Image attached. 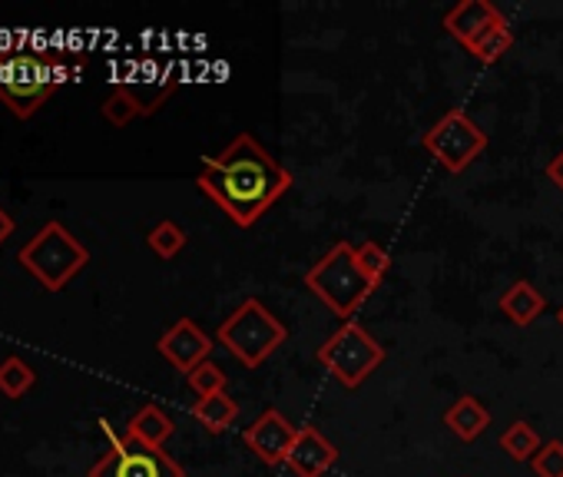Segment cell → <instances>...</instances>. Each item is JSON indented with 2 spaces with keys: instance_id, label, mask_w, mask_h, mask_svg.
Returning <instances> with one entry per match:
<instances>
[{
  "instance_id": "obj_9",
  "label": "cell",
  "mask_w": 563,
  "mask_h": 477,
  "mask_svg": "<svg viewBox=\"0 0 563 477\" xmlns=\"http://www.w3.org/2000/svg\"><path fill=\"white\" fill-rule=\"evenodd\" d=\"M299 437V428L282 414L278 408H265L245 431H242V441L245 447L268 467H282L292 454V444Z\"/></svg>"
},
{
  "instance_id": "obj_14",
  "label": "cell",
  "mask_w": 563,
  "mask_h": 477,
  "mask_svg": "<svg viewBox=\"0 0 563 477\" xmlns=\"http://www.w3.org/2000/svg\"><path fill=\"white\" fill-rule=\"evenodd\" d=\"M444 428H448L457 441L471 444V441H477V437L490 428V411H487V404H484L481 398L461 395V398L444 411Z\"/></svg>"
},
{
  "instance_id": "obj_12",
  "label": "cell",
  "mask_w": 563,
  "mask_h": 477,
  "mask_svg": "<svg viewBox=\"0 0 563 477\" xmlns=\"http://www.w3.org/2000/svg\"><path fill=\"white\" fill-rule=\"evenodd\" d=\"M500 21H507L500 11H497V4H490V0H461V4H454L448 14H444V21H441V27L457 41V44H464V51L474 44V41H481L494 24H500Z\"/></svg>"
},
{
  "instance_id": "obj_4",
  "label": "cell",
  "mask_w": 563,
  "mask_h": 477,
  "mask_svg": "<svg viewBox=\"0 0 563 477\" xmlns=\"http://www.w3.org/2000/svg\"><path fill=\"white\" fill-rule=\"evenodd\" d=\"M319 365L349 391L362 388L388 358L385 345L362 325V322H342L316 352Z\"/></svg>"
},
{
  "instance_id": "obj_1",
  "label": "cell",
  "mask_w": 563,
  "mask_h": 477,
  "mask_svg": "<svg viewBox=\"0 0 563 477\" xmlns=\"http://www.w3.org/2000/svg\"><path fill=\"white\" fill-rule=\"evenodd\" d=\"M196 186L239 225L252 229L292 189V173L252 133H239L219 156H206Z\"/></svg>"
},
{
  "instance_id": "obj_23",
  "label": "cell",
  "mask_w": 563,
  "mask_h": 477,
  "mask_svg": "<svg viewBox=\"0 0 563 477\" xmlns=\"http://www.w3.org/2000/svg\"><path fill=\"white\" fill-rule=\"evenodd\" d=\"M186 381H189V388L196 391V398H209V395H219V391H225V385H229V378H225V371L212 362V358H206L202 365H196L189 375H186Z\"/></svg>"
},
{
  "instance_id": "obj_26",
  "label": "cell",
  "mask_w": 563,
  "mask_h": 477,
  "mask_svg": "<svg viewBox=\"0 0 563 477\" xmlns=\"http://www.w3.org/2000/svg\"><path fill=\"white\" fill-rule=\"evenodd\" d=\"M11 232H14V219L0 209V246H4V239H11Z\"/></svg>"
},
{
  "instance_id": "obj_27",
  "label": "cell",
  "mask_w": 563,
  "mask_h": 477,
  "mask_svg": "<svg viewBox=\"0 0 563 477\" xmlns=\"http://www.w3.org/2000/svg\"><path fill=\"white\" fill-rule=\"evenodd\" d=\"M556 322H560V329H563V306L556 309Z\"/></svg>"
},
{
  "instance_id": "obj_11",
  "label": "cell",
  "mask_w": 563,
  "mask_h": 477,
  "mask_svg": "<svg viewBox=\"0 0 563 477\" xmlns=\"http://www.w3.org/2000/svg\"><path fill=\"white\" fill-rule=\"evenodd\" d=\"M335 464H339V447L319 428H312V424L299 428V437L292 444L286 467L296 477H325Z\"/></svg>"
},
{
  "instance_id": "obj_15",
  "label": "cell",
  "mask_w": 563,
  "mask_h": 477,
  "mask_svg": "<svg viewBox=\"0 0 563 477\" xmlns=\"http://www.w3.org/2000/svg\"><path fill=\"white\" fill-rule=\"evenodd\" d=\"M173 431H176V424H173V418L159 404H143L126 421V437L130 441H140L146 447H163L173 437Z\"/></svg>"
},
{
  "instance_id": "obj_8",
  "label": "cell",
  "mask_w": 563,
  "mask_h": 477,
  "mask_svg": "<svg viewBox=\"0 0 563 477\" xmlns=\"http://www.w3.org/2000/svg\"><path fill=\"white\" fill-rule=\"evenodd\" d=\"M87 477H186V470L163 447L123 437L90 467Z\"/></svg>"
},
{
  "instance_id": "obj_13",
  "label": "cell",
  "mask_w": 563,
  "mask_h": 477,
  "mask_svg": "<svg viewBox=\"0 0 563 477\" xmlns=\"http://www.w3.org/2000/svg\"><path fill=\"white\" fill-rule=\"evenodd\" d=\"M497 309H500V315H504L507 322H514L517 329H527V325H533V322L543 315L547 299H543V292H540L533 282L517 279V282L497 299Z\"/></svg>"
},
{
  "instance_id": "obj_19",
  "label": "cell",
  "mask_w": 563,
  "mask_h": 477,
  "mask_svg": "<svg viewBox=\"0 0 563 477\" xmlns=\"http://www.w3.org/2000/svg\"><path fill=\"white\" fill-rule=\"evenodd\" d=\"M146 243H150V249H153L159 259H176V256L186 249L189 235H186V229H183L179 222H173V219H163V222H156V225L150 229Z\"/></svg>"
},
{
  "instance_id": "obj_16",
  "label": "cell",
  "mask_w": 563,
  "mask_h": 477,
  "mask_svg": "<svg viewBox=\"0 0 563 477\" xmlns=\"http://www.w3.org/2000/svg\"><path fill=\"white\" fill-rule=\"evenodd\" d=\"M192 418L209 431V434H222L235 424L239 418V401L229 395V391H219V395H209V398H196L192 401Z\"/></svg>"
},
{
  "instance_id": "obj_22",
  "label": "cell",
  "mask_w": 563,
  "mask_h": 477,
  "mask_svg": "<svg viewBox=\"0 0 563 477\" xmlns=\"http://www.w3.org/2000/svg\"><path fill=\"white\" fill-rule=\"evenodd\" d=\"M103 117H107L110 126H126V123H133L136 117H146V113H143V107H140V100L133 97L130 87H117V90L103 100Z\"/></svg>"
},
{
  "instance_id": "obj_25",
  "label": "cell",
  "mask_w": 563,
  "mask_h": 477,
  "mask_svg": "<svg viewBox=\"0 0 563 477\" xmlns=\"http://www.w3.org/2000/svg\"><path fill=\"white\" fill-rule=\"evenodd\" d=\"M547 179H550V182H553V186L563 192V149H560V153H556V156L547 163Z\"/></svg>"
},
{
  "instance_id": "obj_6",
  "label": "cell",
  "mask_w": 563,
  "mask_h": 477,
  "mask_svg": "<svg viewBox=\"0 0 563 477\" xmlns=\"http://www.w3.org/2000/svg\"><path fill=\"white\" fill-rule=\"evenodd\" d=\"M67 67L64 60H51V57H31V54H18L4 64V74H0V103H4L18 120H31L64 84Z\"/></svg>"
},
{
  "instance_id": "obj_24",
  "label": "cell",
  "mask_w": 563,
  "mask_h": 477,
  "mask_svg": "<svg viewBox=\"0 0 563 477\" xmlns=\"http://www.w3.org/2000/svg\"><path fill=\"white\" fill-rule=\"evenodd\" d=\"M530 467L537 477H563V441L550 437L540 444V451L530 457Z\"/></svg>"
},
{
  "instance_id": "obj_10",
  "label": "cell",
  "mask_w": 563,
  "mask_h": 477,
  "mask_svg": "<svg viewBox=\"0 0 563 477\" xmlns=\"http://www.w3.org/2000/svg\"><path fill=\"white\" fill-rule=\"evenodd\" d=\"M156 352L183 375H189L196 365H202L212 352V339L192 322V319H176V325H169L159 342Z\"/></svg>"
},
{
  "instance_id": "obj_2",
  "label": "cell",
  "mask_w": 563,
  "mask_h": 477,
  "mask_svg": "<svg viewBox=\"0 0 563 477\" xmlns=\"http://www.w3.org/2000/svg\"><path fill=\"white\" fill-rule=\"evenodd\" d=\"M306 289L325 306L332 309L342 322H352L355 312L368 302V296L375 292V286L368 282V276L362 273L358 259H355V246L352 243H335L309 273H306Z\"/></svg>"
},
{
  "instance_id": "obj_3",
  "label": "cell",
  "mask_w": 563,
  "mask_h": 477,
  "mask_svg": "<svg viewBox=\"0 0 563 477\" xmlns=\"http://www.w3.org/2000/svg\"><path fill=\"white\" fill-rule=\"evenodd\" d=\"M289 339V329L282 325L258 299H245L216 332V342L245 368H258L268 362Z\"/></svg>"
},
{
  "instance_id": "obj_21",
  "label": "cell",
  "mask_w": 563,
  "mask_h": 477,
  "mask_svg": "<svg viewBox=\"0 0 563 477\" xmlns=\"http://www.w3.org/2000/svg\"><path fill=\"white\" fill-rule=\"evenodd\" d=\"M37 381V371L24 362V358H8L0 362V391H4L8 398H24Z\"/></svg>"
},
{
  "instance_id": "obj_5",
  "label": "cell",
  "mask_w": 563,
  "mask_h": 477,
  "mask_svg": "<svg viewBox=\"0 0 563 477\" xmlns=\"http://www.w3.org/2000/svg\"><path fill=\"white\" fill-rule=\"evenodd\" d=\"M90 263V253L80 239L64 229L60 222H47L31 243L21 249V266L47 289L60 292L84 266Z\"/></svg>"
},
{
  "instance_id": "obj_7",
  "label": "cell",
  "mask_w": 563,
  "mask_h": 477,
  "mask_svg": "<svg viewBox=\"0 0 563 477\" xmlns=\"http://www.w3.org/2000/svg\"><path fill=\"white\" fill-rule=\"evenodd\" d=\"M490 136L461 110H448L424 136H421V146L438 159V166L451 176H461L464 169H471L481 153L487 149Z\"/></svg>"
},
{
  "instance_id": "obj_18",
  "label": "cell",
  "mask_w": 563,
  "mask_h": 477,
  "mask_svg": "<svg viewBox=\"0 0 563 477\" xmlns=\"http://www.w3.org/2000/svg\"><path fill=\"white\" fill-rule=\"evenodd\" d=\"M497 444H500V451H504L510 461L523 464V461H530V457L540 451V444H543V441H540V434L533 431V424L520 418V421H514V424L500 434V441H497Z\"/></svg>"
},
{
  "instance_id": "obj_17",
  "label": "cell",
  "mask_w": 563,
  "mask_h": 477,
  "mask_svg": "<svg viewBox=\"0 0 563 477\" xmlns=\"http://www.w3.org/2000/svg\"><path fill=\"white\" fill-rule=\"evenodd\" d=\"M510 47H514V31H510L507 21H500V24H494L481 41H474V44L467 47V54H471L477 64L490 67V64L504 60V57L510 54Z\"/></svg>"
},
{
  "instance_id": "obj_20",
  "label": "cell",
  "mask_w": 563,
  "mask_h": 477,
  "mask_svg": "<svg viewBox=\"0 0 563 477\" xmlns=\"http://www.w3.org/2000/svg\"><path fill=\"white\" fill-rule=\"evenodd\" d=\"M355 259H358L362 273L368 276V282H372L375 289H378V286L388 279V273H391V256H388V249H385L382 243H375V239H365V243L355 246Z\"/></svg>"
}]
</instances>
